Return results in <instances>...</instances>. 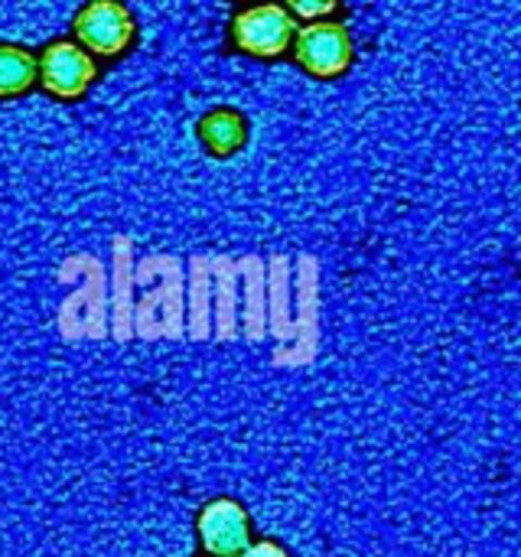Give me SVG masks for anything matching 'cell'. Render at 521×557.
<instances>
[{
  "mask_svg": "<svg viewBox=\"0 0 521 557\" xmlns=\"http://www.w3.org/2000/svg\"><path fill=\"white\" fill-rule=\"evenodd\" d=\"M75 36L91 52L117 55L134 39V20L114 0H95V3H88V7L78 10V16H75Z\"/></svg>",
  "mask_w": 521,
  "mask_h": 557,
  "instance_id": "1",
  "label": "cell"
},
{
  "mask_svg": "<svg viewBox=\"0 0 521 557\" xmlns=\"http://www.w3.org/2000/svg\"><path fill=\"white\" fill-rule=\"evenodd\" d=\"M232 36L251 55H281L294 39V16L284 7H251L235 16Z\"/></svg>",
  "mask_w": 521,
  "mask_h": 557,
  "instance_id": "2",
  "label": "cell"
},
{
  "mask_svg": "<svg viewBox=\"0 0 521 557\" xmlns=\"http://www.w3.org/2000/svg\"><path fill=\"white\" fill-rule=\"evenodd\" d=\"M297 59L323 78H333L339 72H346L349 59H352V39L346 33V26L339 23H310L297 33L294 39Z\"/></svg>",
  "mask_w": 521,
  "mask_h": 557,
  "instance_id": "3",
  "label": "cell"
},
{
  "mask_svg": "<svg viewBox=\"0 0 521 557\" xmlns=\"http://www.w3.org/2000/svg\"><path fill=\"white\" fill-rule=\"evenodd\" d=\"M39 78L59 98H78L95 78V62L78 42H52L39 55Z\"/></svg>",
  "mask_w": 521,
  "mask_h": 557,
  "instance_id": "4",
  "label": "cell"
},
{
  "mask_svg": "<svg viewBox=\"0 0 521 557\" xmlns=\"http://www.w3.org/2000/svg\"><path fill=\"white\" fill-rule=\"evenodd\" d=\"M248 516L238 503L232 499H215L202 509L199 516V539L209 548V555L215 557H232L241 555L248 548Z\"/></svg>",
  "mask_w": 521,
  "mask_h": 557,
  "instance_id": "5",
  "label": "cell"
},
{
  "mask_svg": "<svg viewBox=\"0 0 521 557\" xmlns=\"http://www.w3.org/2000/svg\"><path fill=\"white\" fill-rule=\"evenodd\" d=\"M196 134H199V140H202V147H206L209 153H215L219 160H228V157H235V153L245 147V140H248V124H245V117H241L238 111H232V108H215V111H209V114L199 117Z\"/></svg>",
  "mask_w": 521,
  "mask_h": 557,
  "instance_id": "6",
  "label": "cell"
},
{
  "mask_svg": "<svg viewBox=\"0 0 521 557\" xmlns=\"http://www.w3.org/2000/svg\"><path fill=\"white\" fill-rule=\"evenodd\" d=\"M39 78V65L33 52L16 42H0V98H13L26 91Z\"/></svg>",
  "mask_w": 521,
  "mask_h": 557,
  "instance_id": "7",
  "label": "cell"
},
{
  "mask_svg": "<svg viewBox=\"0 0 521 557\" xmlns=\"http://www.w3.org/2000/svg\"><path fill=\"white\" fill-rule=\"evenodd\" d=\"M241 557H287L277 545H271V542H258V545H251V548H245Z\"/></svg>",
  "mask_w": 521,
  "mask_h": 557,
  "instance_id": "8",
  "label": "cell"
},
{
  "mask_svg": "<svg viewBox=\"0 0 521 557\" xmlns=\"http://www.w3.org/2000/svg\"><path fill=\"white\" fill-rule=\"evenodd\" d=\"M330 10H333V3H326V0L323 3H303V0L294 3V13H303V16H320V13H330Z\"/></svg>",
  "mask_w": 521,
  "mask_h": 557,
  "instance_id": "9",
  "label": "cell"
}]
</instances>
